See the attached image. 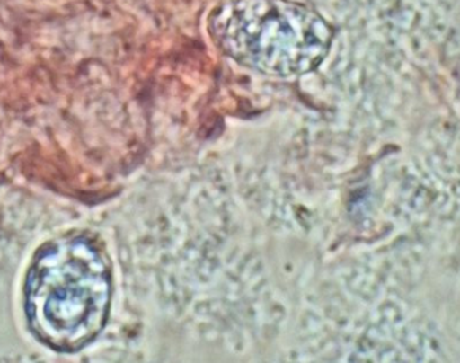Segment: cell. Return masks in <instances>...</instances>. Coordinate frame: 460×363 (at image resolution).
I'll return each mask as SVG.
<instances>
[{
	"label": "cell",
	"mask_w": 460,
	"mask_h": 363,
	"mask_svg": "<svg viewBox=\"0 0 460 363\" xmlns=\"http://www.w3.org/2000/svg\"><path fill=\"white\" fill-rule=\"evenodd\" d=\"M111 273L93 241L67 235L35 257L24 287L26 315L38 340L58 351L80 350L104 327Z\"/></svg>",
	"instance_id": "6da1fadb"
},
{
	"label": "cell",
	"mask_w": 460,
	"mask_h": 363,
	"mask_svg": "<svg viewBox=\"0 0 460 363\" xmlns=\"http://www.w3.org/2000/svg\"><path fill=\"white\" fill-rule=\"evenodd\" d=\"M208 27L226 56L281 78L316 69L332 40V27L316 11L291 0H224Z\"/></svg>",
	"instance_id": "7a4b0ae2"
}]
</instances>
